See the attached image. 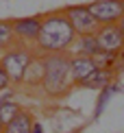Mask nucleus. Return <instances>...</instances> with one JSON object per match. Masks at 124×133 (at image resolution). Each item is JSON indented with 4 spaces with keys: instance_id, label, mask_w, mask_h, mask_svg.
Returning <instances> with one entry per match:
<instances>
[{
    "instance_id": "nucleus-7",
    "label": "nucleus",
    "mask_w": 124,
    "mask_h": 133,
    "mask_svg": "<svg viewBox=\"0 0 124 133\" xmlns=\"http://www.w3.org/2000/svg\"><path fill=\"white\" fill-rule=\"evenodd\" d=\"M13 24V35L15 39L22 42H37L39 31H42V18H22L11 22Z\"/></svg>"
},
{
    "instance_id": "nucleus-5",
    "label": "nucleus",
    "mask_w": 124,
    "mask_h": 133,
    "mask_svg": "<svg viewBox=\"0 0 124 133\" xmlns=\"http://www.w3.org/2000/svg\"><path fill=\"white\" fill-rule=\"evenodd\" d=\"M89 11L94 13L100 26L118 24L124 15V0H96L89 4Z\"/></svg>"
},
{
    "instance_id": "nucleus-3",
    "label": "nucleus",
    "mask_w": 124,
    "mask_h": 133,
    "mask_svg": "<svg viewBox=\"0 0 124 133\" xmlns=\"http://www.w3.org/2000/svg\"><path fill=\"white\" fill-rule=\"evenodd\" d=\"M0 63L7 70L11 81H22L26 76V72H29L31 63H33V55L26 50V48H13V50H9L2 57Z\"/></svg>"
},
{
    "instance_id": "nucleus-13",
    "label": "nucleus",
    "mask_w": 124,
    "mask_h": 133,
    "mask_svg": "<svg viewBox=\"0 0 124 133\" xmlns=\"http://www.w3.org/2000/svg\"><path fill=\"white\" fill-rule=\"evenodd\" d=\"M15 35H13V24L11 22H0V50L9 48L13 44Z\"/></svg>"
},
{
    "instance_id": "nucleus-9",
    "label": "nucleus",
    "mask_w": 124,
    "mask_h": 133,
    "mask_svg": "<svg viewBox=\"0 0 124 133\" xmlns=\"http://www.w3.org/2000/svg\"><path fill=\"white\" fill-rule=\"evenodd\" d=\"M72 48H74L76 55H83V57H96V55L102 52L96 35H78L74 39V44H72Z\"/></svg>"
},
{
    "instance_id": "nucleus-17",
    "label": "nucleus",
    "mask_w": 124,
    "mask_h": 133,
    "mask_svg": "<svg viewBox=\"0 0 124 133\" xmlns=\"http://www.w3.org/2000/svg\"><path fill=\"white\" fill-rule=\"evenodd\" d=\"M118 26H120V31L124 33V15H122V20H120V22H118Z\"/></svg>"
},
{
    "instance_id": "nucleus-14",
    "label": "nucleus",
    "mask_w": 124,
    "mask_h": 133,
    "mask_svg": "<svg viewBox=\"0 0 124 133\" xmlns=\"http://www.w3.org/2000/svg\"><path fill=\"white\" fill-rule=\"evenodd\" d=\"M118 90H120V85H107L105 90H100L102 94H100V98H98V107H96V116H98V114L105 109V105H107V101L111 98V94H113V92H118Z\"/></svg>"
},
{
    "instance_id": "nucleus-12",
    "label": "nucleus",
    "mask_w": 124,
    "mask_h": 133,
    "mask_svg": "<svg viewBox=\"0 0 124 133\" xmlns=\"http://www.w3.org/2000/svg\"><path fill=\"white\" fill-rule=\"evenodd\" d=\"M20 111L22 109L18 107V103H13L11 98H2V101H0V122L2 124H9Z\"/></svg>"
},
{
    "instance_id": "nucleus-11",
    "label": "nucleus",
    "mask_w": 124,
    "mask_h": 133,
    "mask_svg": "<svg viewBox=\"0 0 124 133\" xmlns=\"http://www.w3.org/2000/svg\"><path fill=\"white\" fill-rule=\"evenodd\" d=\"M2 133H33V118L26 111H20L9 124H4Z\"/></svg>"
},
{
    "instance_id": "nucleus-16",
    "label": "nucleus",
    "mask_w": 124,
    "mask_h": 133,
    "mask_svg": "<svg viewBox=\"0 0 124 133\" xmlns=\"http://www.w3.org/2000/svg\"><path fill=\"white\" fill-rule=\"evenodd\" d=\"M33 133H44V129H42L39 122H33Z\"/></svg>"
},
{
    "instance_id": "nucleus-6",
    "label": "nucleus",
    "mask_w": 124,
    "mask_h": 133,
    "mask_svg": "<svg viewBox=\"0 0 124 133\" xmlns=\"http://www.w3.org/2000/svg\"><path fill=\"white\" fill-rule=\"evenodd\" d=\"M96 39H98V46L102 52H113L120 55L124 50V33L120 31L118 24H107L100 26L98 33H96Z\"/></svg>"
},
{
    "instance_id": "nucleus-1",
    "label": "nucleus",
    "mask_w": 124,
    "mask_h": 133,
    "mask_svg": "<svg viewBox=\"0 0 124 133\" xmlns=\"http://www.w3.org/2000/svg\"><path fill=\"white\" fill-rule=\"evenodd\" d=\"M76 31L70 24L65 13H52L48 18H42V31L37 37V48L44 50L46 55L52 52H65L67 48H72V44L76 39Z\"/></svg>"
},
{
    "instance_id": "nucleus-2",
    "label": "nucleus",
    "mask_w": 124,
    "mask_h": 133,
    "mask_svg": "<svg viewBox=\"0 0 124 133\" xmlns=\"http://www.w3.org/2000/svg\"><path fill=\"white\" fill-rule=\"evenodd\" d=\"M70 59L63 52H52L46 55L42 63V85L50 96H61L65 94L70 85Z\"/></svg>"
},
{
    "instance_id": "nucleus-4",
    "label": "nucleus",
    "mask_w": 124,
    "mask_h": 133,
    "mask_svg": "<svg viewBox=\"0 0 124 133\" xmlns=\"http://www.w3.org/2000/svg\"><path fill=\"white\" fill-rule=\"evenodd\" d=\"M65 15L70 20V24L74 26L76 35H96L100 29L98 20L94 18V13L89 11V7H67L65 9Z\"/></svg>"
},
{
    "instance_id": "nucleus-8",
    "label": "nucleus",
    "mask_w": 124,
    "mask_h": 133,
    "mask_svg": "<svg viewBox=\"0 0 124 133\" xmlns=\"http://www.w3.org/2000/svg\"><path fill=\"white\" fill-rule=\"evenodd\" d=\"M96 68H98V65H96L94 57L74 55V57L70 59V76H72V81H74V83H78V85H81V83L85 81Z\"/></svg>"
},
{
    "instance_id": "nucleus-18",
    "label": "nucleus",
    "mask_w": 124,
    "mask_h": 133,
    "mask_svg": "<svg viewBox=\"0 0 124 133\" xmlns=\"http://www.w3.org/2000/svg\"><path fill=\"white\" fill-rule=\"evenodd\" d=\"M2 131H4V124H2V122H0V133H2Z\"/></svg>"
},
{
    "instance_id": "nucleus-15",
    "label": "nucleus",
    "mask_w": 124,
    "mask_h": 133,
    "mask_svg": "<svg viewBox=\"0 0 124 133\" xmlns=\"http://www.w3.org/2000/svg\"><path fill=\"white\" fill-rule=\"evenodd\" d=\"M9 83H11V79H9L7 70L2 68V63H0V90H7V87H9Z\"/></svg>"
},
{
    "instance_id": "nucleus-10",
    "label": "nucleus",
    "mask_w": 124,
    "mask_h": 133,
    "mask_svg": "<svg viewBox=\"0 0 124 133\" xmlns=\"http://www.w3.org/2000/svg\"><path fill=\"white\" fill-rule=\"evenodd\" d=\"M111 76H113V70L96 68L92 74L81 83V85H83V87H94V90H105L107 85H111Z\"/></svg>"
}]
</instances>
